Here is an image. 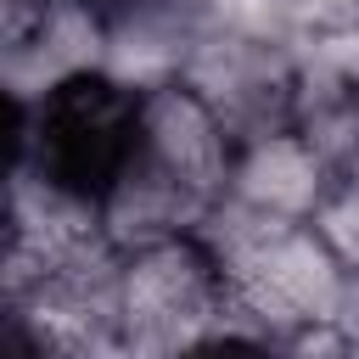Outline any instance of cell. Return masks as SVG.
<instances>
[{
  "label": "cell",
  "instance_id": "5",
  "mask_svg": "<svg viewBox=\"0 0 359 359\" xmlns=\"http://www.w3.org/2000/svg\"><path fill=\"white\" fill-rule=\"evenodd\" d=\"M337 180H342L337 163L325 157V146L309 129L264 123V129H247L236 146L230 208L275 213V219H320Z\"/></svg>",
  "mask_w": 359,
  "mask_h": 359
},
{
  "label": "cell",
  "instance_id": "2",
  "mask_svg": "<svg viewBox=\"0 0 359 359\" xmlns=\"http://www.w3.org/2000/svg\"><path fill=\"white\" fill-rule=\"evenodd\" d=\"M230 219L224 236H213L236 314L264 342H303L348 320L353 303V258L337 247L325 219H275L247 208H219Z\"/></svg>",
  "mask_w": 359,
  "mask_h": 359
},
{
  "label": "cell",
  "instance_id": "4",
  "mask_svg": "<svg viewBox=\"0 0 359 359\" xmlns=\"http://www.w3.org/2000/svg\"><path fill=\"white\" fill-rule=\"evenodd\" d=\"M140 90L107 67H79L17 101V174L101 208L135 151Z\"/></svg>",
  "mask_w": 359,
  "mask_h": 359
},
{
  "label": "cell",
  "instance_id": "1",
  "mask_svg": "<svg viewBox=\"0 0 359 359\" xmlns=\"http://www.w3.org/2000/svg\"><path fill=\"white\" fill-rule=\"evenodd\" d=\"M236 146L241 129L191 73H168L146 84L135 151L118 185L101 196V224L112 247L151 241L168 230H202L230 202Z\"/></svg>",
  "mask_w": 359,
  "mask_h": 359
},
{
  "label": "cell",
  "instance_id": "7",
  "mask_svg": "<svg viewBox=\"0 0 359 359\" xmlns=\"http://www.w3.org/2000/svg\"><path fill=\"white\" fill-rule=\"evenodd\" d=\"M84 6H90V11H95L107 28H118V22H135V17H146L157 0H84Z\"/></svg>",
  "mask_w": 359,
  "mask_h": 359
},
{
  "label": "cell",
  "instance_id": "6",
  "mask_svg": "<svg viewBox=\"0 0 359 359\" xmlns=\"http://www.w3.org/2000/svg\"><path fill=\"white\" fill-rule=\"evenodd\" d=\"M275 6L303 39H320V45L359 39V0H275Z\"/></svg>",
  "mask_w": 359,
  "mask_h": 359
},
{
  "label": "cell",
  "instance_id": "3",
  "mask_svg": "<svg viewBox=\"0 0 359 359\" xmlns=\"http://www.w3.org/2000/svg\"><path fill=\"white\" fill-rule=\"evenodd\" d=\"M112 325L123 348H146V353L236 342L230 325L247 320L236 314L230 275L208 224L129 241L112 252Z\"/></svg>",
  "mask_w": 359,
  "mask_h": 359
}]
</instances>
